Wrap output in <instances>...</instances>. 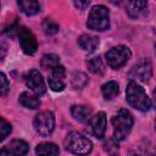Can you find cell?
Wrapping results in <instances>:
<instances>
[{
  "instance_id": "obj_29",
  "label": "cell",
  "mask_w": 156,
  "mask_h": 156,
  "mask_svg": "<svg viewBox=\"0 0 156 156\" xmlns=\"http://www.w3.org/2000/svg\"><path fill=\"white\" fill-rule=\"evenodd\" d=\"M155 52H156V45H155Z\"/></svg>"
},
{
  "instance_id": "obj_13",
  "label": "cell",
  "mask_w": 156,
  "mask_h": 156,
  "mask_svg": "<svg viewBox=\"0 0 156 156\" xmlns=\"http://www.w3.org/2000/svg\"><path fill=\"white\" fill-rule=\"evenodd\" d=\"M71 113L79 122L87 123V122L91 121V110L85 105H74V106H72Z\"/></svg>"
},
{
  "instance_id": "obj_1",
  "label": "cell",
  "mask_w": 156,
  "mask_h": 156,
  "mask_svg": "<svg viewBox=\"0 0 156 156\" xmlns=\"http://www.w3.org/2000/svg\"><path fill=\"white\" fill-rule=\"evenodd\" d=\"M126 96H127L128 104L139 111L145 112V111H149L151 107L150 98L136 82H133V80L129 82L126 89Z\"/></svg>"
},
{
  "instance_id": "obj_6",
  "label": "cell",
  "mask_w": 156,
  "mask_h": 156,
  "mask_svg": "<svg viewBox=\"0 0 156 156\" xmlns=\"http://www.w3.org/2000/svg\"><path fill=\"white\" fill-rule=\"evenodd\" d=\"M34 128L35 130L43 135L48 136L52 133L55 128V117L54 113L50 111H41L34 118Z\"/></svg>"
},
{
  "instance_id": "obj_15",
  "label": "cell",
  "mask_w": 156,
  "mask_h": 156,
  "mask_svg": "<svg viewBox=\"0 0 156 156\" xmlns=\"http://www.w3.org/2000/svg\"><path fill=\"white\" fill-rule=\"evenodd\" d=\"M78 45L84 51L93 52V51H95V49L99 45V38L94 37V35H89V34H83L78 39Z\"/></svg>"
},
{
  "instance_id": "obj_2",
  "label": "cell",
  "mask_w": 156,
  "mask_h": 156,
  "mask_svg": "<svg viewBox=\"0 0 156 156\" xmlns=\"http://www.w3.org/2000/svg\"><path fill=\"white\" fill-rule=\"evenodd\" d=\"M134 119L129 111L122 108L112 117V126H113V136L116 140L121 141L124 140L133 127Z\"/></svg>"
},
{
  "instance_id": "obj_7",
  "label": "cell",
  "mask_w": 156,
  "mask_h": 156,
  "mask_svg": "<svg viewBox=\"0 0 156 156\" xmlns=\"http://www.w3.org/2000/svg\"><path fill=\"white\" fill-rule=\"evenodd\" d=\"M18 38H20L21 48L24 54H27V55L35 54V51L38 49V43H37L34 34L29 29H27L26 27L18 28Z\"/></svg>"
},
{
  "instance_id": "obj_12",
  "label": "cell",
  "mask_w": 156,
  "mask_h": 156,
  "mask_svg": "<svg viewBox=\"0 0 156 156\" xmlns=\"http://www.w3.org/2000/svg\"><path fill=\"white\" fill-rule=\"evenodd\" d=\"M126 11L128 16L132 18L143 17L147 11V2L146 1H128L126 4Z\"/></svg>"
},
{
  "instance_id": "obj_27",
  "label": "cell",
  "mask_w": 156,
  "mask_h": 156,
  "mask_svg": "<svg viewBox=\"0 0 156 156\" xmlns=\"http://www.w3.org/2000/svg\"><path fill=\"white\" fill-rule=\"evenodd\" d=\"M128 156H143L140 152H138L136 150H133V151H130L129 154H128Z\"/></svg>"
},
{
  "instance_id": "obj_28",
  "label": "cell",
  "mask_w": 156,
  "mask_h": 156,
  "mask_svg": "<svg viewBox=\"0 0 156 156\" xmlns=\"http://www.w3.org/2000/svg\"><path fill=\"white\" fill-rule=\"evenodd\" d=\"M152 95H154V101H155V106H156V89L154 90V94Z\"/></svg>"
},
{
  "instance_id": "obj_16",
  "label": "cell",
  "mask_w": 156,
  "mask_h": 156,
  "mask_svg": "<svg viewBox=\"0 0 156 156\" xmlns=\"http://www.w3.org/2000/svg\"><path fill=\"white\" fill-rule=\"evenodd\" d=\"M37 156H58L60 149L54 143H41L35 149Z\"/></svg>"
},
{
  "instance_id": "obj_20",
  "label": "cell",
  "mask_w": 156,
  "mask_h": 156,
  "mask_svg": "<svg viewBox=\"0 0 156 156\" xmlns=\"http://www.w3.org/2000/svg\"><path fill=\"white\" fill-rule=\"evenodd\" d=\"M40 65L43 68L45 69H54L55 67L60 66V57L56 55V54H48V55H44L41 57V61H40Z\"/></svg>"
},
{
  "instance_id": "obj_17",
  "label": "cell",
  "mask_w": 156,
  "mask_h": 156,
  "mask_svg": "<svg viewBox=\"0 0 156 156\" xmlns=\"http://www.w3.org/2000/svg\"><path fill=\"white\" fill-rule=\"evenodd\" d=\"M18 101H20V104H21L23 107L30 108V110L38 108V107L40 106L39 99H38L35 95H33V94H30V93H28V91H23V93L20 95Z\"/></svg>"
},
{
  "instance_id": "obj_11",
  "label": "cell",
  "mask_w": 156,
  "mask_h": 156,
  "mask_svg": "<svg viewBox=\"0 0 156 156\" xmlns=\"http://www.w3.org/2000/svg\"><path fill=\"white\" fill-rule=\"evenodd\" d=\"M89 128L91 134H94L96 138H102L106 130V115L105 112H98L91 121L89 122Z\"/></svg>"
},
{
  "instance_id": "obj_22",
  "label": "cell",
  "mask_w": 156,
  "mask_h": 156,
  "mask_svg": "<svg viewBox=\"0 0 156 156\" xmlns=\"http://www.w3.org/2000/svg\"><path fill=\"white\" fill-rule=\"evenodd\" d=\"M43 28H44V32L46 34H49V35H52V34L58 32V24L56 22H54L52 20H49V18H46L44 21Z\"/></svg>"
},
{
  "instance_id": "obj_25",
  "label": "cell",
  "mask_w": 156,
  "mask_h": 156,
  "mask_svg": "<svg viewBox=\"0 0 156 156\" xmlns=\"http://www.w3.org/2000/svg\"><path fill=\"white\" fill-rule=\"evenodd\" d=\"M112 149L115 150V151H117L118 152V147H117V144L113 141V140H108V141H106L105 143V150L111 155V156H115V154H113V151H112Z\"/></svg>"
},
{
  "instance_id": "obj_24",
  "label": "cell",
  "mask_w": 156,
  "mask_h": 156,
  "mask_svg": "<svg viewBox=\"0 0 156 156\" xmlns=\"http://www.w3.org/2000/svg\"><path fill=\"white\" fill-rule=\"evenodd\" d=\"M0 83H1V85H0V94H1V96H5L10 85H9V82L6 79V76L4 73L0 74Z\"/></svg>"
},
{
  "instance_id": "obj_18",
  "label": "cell",
  "mask_w": 156,
  "mask_h": 156,
  "mask_svg": "<svg viewBox=\"0 0 156 156\" xmlns=\"http://www.w3.org/2000/svg\"><path fill=\"white\" fill-rule=\"evenodd\" d=\"M18 7L27 16L37 15L40 11L39 2L38 1H34V0H21V1H18Z\"/></svg>"
},
{
  "instance_id": "obj_26",
  "label": "cell",
  "mask_w": 156,
  "mask_h": 156,
  "mask_svg": "<svg viewBox=\"0 0 156 156\" xmlns=\"http://www.w3.org/2000/svg\"><path fill=\"white\" fill-rule=\"evenodd\" d=\"M74 5H76L79 10H84V9L89 5V1H74Z\"/></svg>"
},
{
  "instance_id": "obj_14",
  "label": "cell",
  "mask_w": 156,
  "mask_h": 156,
  "mask_svg": "<svg viewBox=\"0 0 156 156\" xmlns=\"http://www.w3.org/2000/svg\"><path fill=\"white\" fill-rule=\"evenodd\" d=\"M5 149L10 152L11 156H24L29 150L28 144L23 140H20V139L12 140Z\"/></svg>"
},
{
  "instance_id": "obj_21",
  "label": "cell",
  "mask_w": 156,
  "mask_h": 156,
  "mask_svg": "<svg viewBox=\"0 0 156 156\" xmlns=\"http://www.w3.org/2000/svg\"><path fill=\"white\" fill-rule=\"evenodd\" d=\"M87 66L89 68L90 72L95 73V74H102L105 72V66H104V62L102 60L96 56V57H91L87 61Z\"/></svg>"
},
{
  "instance_id": "obj_4",
  "label": "cell",
  "mask_w": 156,
  "mask_h": 156,
  "mask_svg": "<svg viewBox=\"0 0 156 156\" xmlns=\"http://www.w3.org/2000/svg\"><path fill=\"white\" fill-rule=\"evenodd\" d=\"M87 26L91 30H105L110 26V12L104 5H96L90 10Z\"/></svg>"
},
{
  "instance_id": "obj_10",
  "label": "cell",
  "mask_w": 156,
  "mask_h": 156,
  "mask_svg": "<svg viewBox=\"0 0 156 156\" xmlns=\"http://www.w3.org/2000/svg\"><path fill=\"white\" fill-rule=\"evenodd\" d=\"M49 87L54 91H62L66 87V69L62 65L55 67L49 76Z\"/></svg>"
},
{
  "instance_id": "obj_23",
  "label": "cell",
  "mask_w": 156,
  "mask_h": 156,
  "mask_svg": "<svg viewBox=\"0 0 156 156\" xmlns=\"http://www.w3.org/2000/svg\"><path fill=\"white\" fill-rule=\"evenodd\" d=\"M0 128H1V140H4L11 133L12 127H11V124L9 122H6L4 118H1V126H0Z\"/></svg>"
},
{
  "instance_id": "obj_19",
  "label": "cell",
  "mask_w": 156,
  "mask_h": 156,
  "mask_svg": "<svg viewBox=\"0 0 156 156\" xmlns=\"http://www.w3.org/2000/svg\"><path fill=\"white\" fill-rule=\"evenodd\" d=\"M101 93H102V96H104L106 100H112V99L116 98L117 94L119 93V85H118L117 82L110 80V82L105 83V84L101 87Z\"/></svg>"
},
{
  "instance_id": "obj_30",
  "label": "cell",
  "mask_w": 156,
  "mask_h": 156,
  "mask_svg": "<svg viewBox=\"0 0 156 156\" xmlns=\"http://www.w3.org/2000/svg\"><path fill=\"white\" fill-rule=\"evenodd\" d=\"M155 128H156V121H155Z\"/></svg>"
},
{
  "instance_id": "obj_3",
  "label": "cell",
  "mask_w": 156,
  "mask_h": 156,
  "mask_svg": "<svg viewBox=\"0 0 156 156\" xmlns=\"http://www.w3.org/2000/svg\"><path fill=\"white\" fill-rule=\"evenodd\" d=\"M65 146L69 152L78 155V156H85L93 149L91 141L85 135H83L78 132H71L66 136Z\"/></svg>"
},
{
  "instance_id": "obj_9",
  "label": "cell",
  "mask_w": 156,
  "mask_h": 156,
  "mask_svg": "<svg viewBox=\"0 0 156 156\" xmlns=\"http://www.w3.org/2000/svg\"><path fill=\"white\" fill-rule=\"evenodd\" d=\"M26 84L27 87L37 95H43L46 90L44 79L41 77V74L39 73V71L37 69H30L27 74H26Z\"/></svg>"
},
{
  "instance_id": "obj_5",
  "label": "cell",
  "mask_w": 156,
  "mask_h": 156,
  "mask_svg": "<svg viewBox=\"0 0 156 156\" xmlns=\"http://www.w3.org/2000/svg\"><path fill=\"white\" fill-rule=\"evenodd\" d=\"M130 56H132V52L127 46L118 45V46L111 48L106 52V61L111 68L117 69V68L122 67L130 58Z\"/></svg>"
},
{
  "instance_id": "obj_8",
  "label": "cell",
  "mask_w": 156,
  "mask_h": 156,
  "mask_svg": "<svg viewBox=\"0 0 156 156\" xmlns=\"http://www.w3.org/2000/svg\"><path fill=\"white\" fill-rule=\"evenodd\" d=\"M152 74V65L149 58H143L140 60L130 71L129 76L133 79L140 80V82H146Z\"/></svg>"
}]
</instances>
